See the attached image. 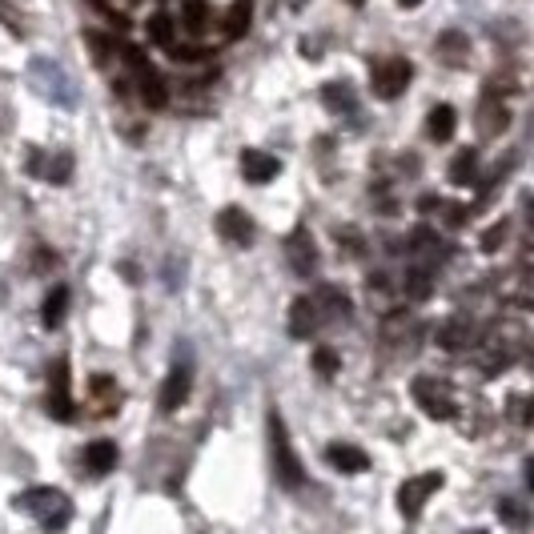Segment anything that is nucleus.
<instances>
[{"instance_id":"obj_1","label":"nucleus","mask_w":534,"mask_h":534,"mask_svg":"<svg viewBox=\"0 0 534 534\" xmlns=\"http://www.w3.org/2000/svg\"><path fill=\"white\" fill-rule=\"evenodd\" d=\"M16 510H25V515H33L40 527H65L68 522V498L60 495V490L53 487H33V490H25V495H16Z\"/></svg>"},{"instance_id":"obj_2","label":"nucleus","mask_w":534,"mask_h":534,"mask_svg":"<svg viewBox=\"0 0 534 534\" xmlns=\"http://www.w3.org/2000/svg\"><path fill=\"white\" fill-rule=\"evenodd\" d=\"M269 446H274V475H277V482L286 490H298L301 482H306V475H301V462L294 455V446H289L286 422H281L277 410L269 414Z\"/></svg>"},{"instance_id":"obj_3","label":"nucleus","mask_w":534,"mask_h":534,"mask_svg":"<svg viewBox=\"0 0 534 534\" xmlns=\"http://www.w3.org/2000/svg\"><path fill=\"white\" fill-rule=\"evenodd\" d=\"M120 57H125V65L133 68V77H137V93H141V100H145L149 109H161L169 100V89H165V80H161V73L153 65H149L145 57H141V48H133V45H125L120 48Z\"/></svg>"},{"instance_id":"obj_4","label":"nucleus","mask_w":534,"mask_h":534,"mask_svg":"<svg viewBox=\"0 0 534 534\" xmlns=\"http://www.w3.org/2000/svg\"><path fill=\"white\" fill-rule=\"evenodd\" d=\"M410 77H414V65L406 57H390L370 68V85H374V97H382V100H394L406 93Z\"/></svg>"},{"instance_id":"obj_5","label":"nucleus","mask_w":534,"mask_h":534,"mask_svg":"<svg viewBox=\"0 0 534 534\" xmlns=\"http://www.w3.org/2000/svg\"><path fill=\"white\" fill-rule=\"evenodd\" d=\"M442 482H446V478H442L438 470H430V475H414V478H406V482L398 487V510H402L406 518H418V515H422V507H426V498L435 495V490H442Z\"/></svg>"},{"instance_id":"obj_6","label":"nucleus","mask_w":534,"mask_h":534,"mask_svg":"<svg viewBox=\"0 0 534 534\" xmlns=\"http://www.w3.org/2000/svg\"><path fill=\"white\" fill-rule=\"evenodd\" d=\"M414 398H418V406L426 410L430 418H438V422H450V418H455V398H450L446 386H438V382L418 378V382H414Z\"/></svg>"},{"instance_id":"obj_7","label":"nucleus","mask_w":534,"mask_h":534,"mask_svg":"<svg viewBox=\"0 0 534 534\" xmlns=\"http://www.w3.org/2000/svg\"><path fill=\"white\" fill-rule=\"evenodd\" d=\"M286 254H289V266H294V274H301V277H309L318 269V249H314V237L306 234V225H298L294 234H289Z\"/></svg>"},{"instance_id":"obj_8","label":"nucleus","mask_w":534,"mask_h":534,"mask_svg":"<svg viewBox=\"0 0 534 534\" xmlns=\"http://www.w3.org/2000/svg\"><path fill=\"white\" fill-rule=\"evenodd\" d=\"M48 414L57 422H68L73 418V398H68V366L57 361L53 374H48Z\"/></svg>"},{"instance_id":"obj_9","label":"nucleus","mask_w":534,"mask_h":534,"mask_svg":"<svg viewBox=\"0 0 534 534\" xmlns=\"http://www.w3.org/2000/svg\"><path fill=\"white\" fill-rule=\"evenodd\" d=\"M217 234L225 237L229 246H249V241H254V221H249L246 209L229 205L217 214Z\"/></svg>"},{"instance_id":"obj_10","label":"nucleus","mask_w":534,"mask_h":534,"mask_svg":"<svg viewBox=\"0 0 534 534\" xmlns=\"http://www.w3.org/2000/svg\"><path fill=\"white\" fill-rule=\"evenodd\" d=\"M33 80H37V89L45 97H53V100H60V105H68L73 100V89H68V77L60 73L57 65H48V60H37L33 65Z\"/></svg>"},{"instance_id":"obj_11","label":"nucleus","mask_w":534,"mask_h":534,"mask_svg":"<svg viewBox=\"0 0 534 534\" xmlns=\"http://www.w3.org/2000/svg\"><path fill=\"white\" fill-rule=\"evenodd\" d=\"M281 161L274 153H266V149H246L241 153V173H246V181H254V185H269V181L277 177Z\"/></svg>"},{"instance_id":"obj_12","label":"nucleus","mask_w":534,"mask_h":534,"mask_svg":"<svg viewBox=\"0 0 534 534\" xmlns=\"http://www.w3.org/2000/svg\"><path fill=\"white\" fill-rule=\"evenodd\" d=\"M189 386H194V374H189V366H173V370H169V378H165V386H161L157 406L165 410V414H173L181 402L189 398Z\"/></svg>"},{"instance_id":"obj_13","label":"nucleus","mask_w":534,"mask_h":534,"mask_svg":"<svg viewBox=\"0 0 534 534\" xmlns=\"http://www.w3.org/2000/svg\"><path fill=\"white\" fill-rule=\"evenodd\" d=\"M326 462H330L334 470H341V475H361V470H370L366 450L350 446V442H334V446L326 450Z\"/></svg>"},{"instance_id":"obj_14","label":"nucleus","mask_w":534,"mask_h":534,"mask_svg":"<svg viewBox=\"0 0 534 534\" xmlns=\"http://www.w3.org/2000/svg\"><path fill=\"white\" fill-rule=\"evenodd\" d=\"M89 394H93L97 414H113V410L120 406V386L113 378H105V374H97L93 382H89Z\"/></svg>"},{"instance_id":"obj_15","label":"nucleus","mask_w":534,"mask_h":534,"mask_svg":"<svg viewBox=\"0 0 534 534\" xmlns=\"http://www.w3.org/2000/svg\"><path fill=\"white\" fill-rule=\"evenodd\" d=\"M85 466L93 470V475H109V470L117 466V446L109 438H97L85 446Z\"/></svg>"},{"instance_id":"obj_16","label":"nucleus","mask_w":534,"mask_h":534,"mask_svg":"<svg viewBox=\"0 0 534 534\" xmlns=\"http://www.w3.org/2000/svg\"><path fill=\"white\" fill-rule=\"evenodd\" d=\"M478 181V149H462V153L450 161V185L466 189Z\"/></svg>"},{"instance_id":"obj_17","label":"nucleus","mask_w":534,"mask_h":534,"mask_svg":"<svg viewBox=\"0 0 534 534\" xmlns=\"http://www.w3.org/2000/svg\"><path fill=\"white\" fill-rule=\"evenodd\" d=\"M318 326V301L309 298H298L294 301V314H289V334L294 338H309Z\"/></svg>"},{"instance_id":"obj_18","label":"nucleus","mask_w":534,"mask_h":534,"mask_svg":"<svg viewBox=\"0 0 534 534\" xmlns=\"http://www.w3.org/2000/svg\"><path fill=\"white\" fill-rule=\"evenodd\" d=\"M455 129H458V113L450 105H435L430 109V117H426V133L435 137V141H450L455 137Z\"/></svg>"},{"instance_id":"obj_19","label":"nucleus","mask_w":534,"mask_h":534,"mask_svg":"<svg viewBox=\"0 0 534 534\" xmlns=\"http://www.w3.org/2000/svg\"><path fill=\"white\" fill-rule=\"evenodd\" d=\"M507 120H510L507 105L495 100V97H487V105H482V120H478V133L482 137H498L502 129H507Z\"/></svg>"},{"instance_id":"obj_20","label":"nucleus","mask_w":534,"mask_h":534,"mask_svg":"<svg viewBox=\"0 0 534 534\" xmlns=\"http://www.w3.org/2000/svg\"><path fill=\"white\" fill-rule=\"evenodd\" d=\"M249 16H254V0H234L229 5V16H225V37L237 40L249 33Z\"/></svg>"},{"instance_id":"obj_21","label":"nucleus","mask_w":534,"mask_h":534,"mask_svg":"<svg viewBox=\"0 0 534 534\" xmlns=\"http://www.w3.org/2000/svg\"><path fill=\"white\" fill-rule=\"evenodd\" d=\"M65 309H68V289H65V286H57L53 294L45 298V306H40V321H45L48 330H57L60 321H65Z\"/></svg>"},{"instance_id":"obj_22","label":"nucleus","mask_w":534,"mask_h":534,"mask_svg":"<svg viewBox=\"0 0 534 534\" xmlns=\"http://www.w3.org/2000/svg\"><path fill=\"white\" fill-rule=\"evenodd\" d=\"M145 37H149V45L169 48V45H173V16H169V13H153L145 20Z\"/></svg>"},{"instance_id":"obj_23","label":"nucleus","mask_w":534,"mask_h":534,"mask_svg":"<svg viewBox=\"0 0 534 534\" xmlns=\"http://www.w3.org/2000/svg\"><path fill=\"white\" fill-rule=\"evenodd\" d=\"M466 48H470V40L462 37V33H442L438 37V53H442V60H446V65H462V60H466V57H462Z\"/></svg>"},{"instance_id":"obj_24","label":"nucleus","mask_w":534,"mask_h":534,"mask_svg":"<svg viewBox=\"0 0 534 534\" xmlns=\"http://www.w3.org/2000/svg\"><path fill=\"white\" fill-rule=\"evenodd\" d=\"M181 25H185L189 33H205V25H209V8L201 5V0H189V5L181 8Z\"/></svg>"},{"instance_id":"obj_25","label":"nucleus","mask_w":534,"mask_h":534,"mask_svg":"<svg viewBox=\"0 0 534 534\" xmlns=\"http://www.w3.org/2000/svg\"><path fill=\"white\" fill-rule=\"evenodd\" d=\"M321 97H326L330 109H354V93H350L346 85H326L321 89Z\"/></svg>"},{"instance_id":"obj_26","label":"nucleus","mask_w":534,"mask_h":534,"mask_svg":"<svg viewBox=\"0 0 534 534\" xmlns=\"http://www.w3.org/2000/svg\"><path fill=\"white\" fill-rule=\"evenodd\" d=\"M68 173H73V157L68 153H57V161H48V181H53V185H65L68 181Z\"/></svg>"},{"instance_id":"obj_27","label":"nucleus","mask_w":534,"mask_h":534,"mask_svg":"<svg viewBox=\"0 0 534 534\" xmlns=\"http://www.w3.org/2000/svg\"><path fill=\"white\" fill-rule=\"evenodd\" d=\"M314 366H318V374H338V366H341V361H338V354H334V350H330V346H318L314 350Z\"/></svg>"},{"instance_id":"obj_28","label":"nucleus","mask_w":534,"mask_h":534,"mask_svg":"<svg viewBox=\"0 0 534 534\" xmlns=\"http://www.w3.org/2000/svg\"><path fill=\"white\" fill-rule=\"evenodd\" d=\"M406 294L410 298H426L430 294V274L426 269H414V274L406 277Z\"/></svg>"},{"instance_id":"obj_29","label":"nucleus","mask_w":534,"mask_h":534,"mask_svg":"<svg viewBox=\"0 0 534 534\" xmlns=\"http://www.w3.org/2000/svg\"><path fill=\"white\" fill-rule=\"evenodd\" d=\"M502 237H507V221H498V225H490L487 234H482V249H487V254H495Z\"/></svg>"},{"instance_id":"obj_30","label":"nucleus","mask_w":534,"mask_h":534,"mask_svg":"<svg viewBox=\"0 0 534 534\" xmlns=\"http://www.w3.org/2000/svg\"><path fill=\"white\" fill-rule=\"evenodd\" d=\"M169 48H173V53H169V57H173V60H185V65H194V60H201V48H197V45H169Z\"/></svg>"},{"instance_id":"obj_31","label":"nucleus","mask_w":534,"mask_h":534,"mask_svg":"<svg viewBox=\"0 0 534 534\" xmlns=\"http://www.w3.org/2000/svg\"><path fill=\"white\" fill-rule=\"evenodd\" d=\"M498 518H507L510 527H522V522H527V518H522V510L510 507V498H507V502H498Z\"/></svg>"},{"instance_id":"obj_32","label":"nucleus","mask_w":534,"mask_h":534,"mask_svg":"<svg viewBox=\"0 0 534 534\" xmlns=\"http://www.w3.org/2000/svg\"><path fill=\"white\" fill-rule=\"evenodd\" d=\"M398 5H402V8H418L422 0H398Z\"/></svg>"}]
</instances>
